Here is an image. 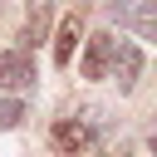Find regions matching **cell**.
<instances>
[{
  "label": "cell",
  "instance_id": "cell-6",
  "mask_svg": "<svg viewBox=\"0 0 157 157\" xmlns=\"http://www.w3.org/2000/svg\"><path fill=\"white\" fill-rule=\"evenodd\" d=\"M78 34H83V20H78V15H64V25H59V39H54V64H69V59H74V44H78Z\"/></svg>",
  "mask_w": 157,
  "mask_h": 157
},
{
  "label": "cell",
  "instance_id": "cell-4",
  "mask_svg": "<svg viewBox=\"0 0 157 157\" xmlns=\"http://www.w3.org/2000/svg\"><path fill=\"white\" fill-rule=\"evenodd\" d=\"M113 49H118V39H113V34H88V54H83V78H108Z\"/></svg>",
  "mask_w": 157,
  "mask_h": 157
},
{
  "label": "cell",
  "instance_id": "cell-1",
  "mask_svg": "<svg viewBox=\"0 0 157 157\" xmlns=\"http://www.w3.org/2000/svg\"><path fill=\"white\" fill-rule=\"evenodd\" d=\"M29 83H34L29 54H25V49H5V54H0V88H5V93H25Z\"/></svg>",
  "mask_w": 157,
  "mask_h": 157
},
{
  "label": "cell",
  "instance_id": "cell-8",
  "mask_svg": "<svg viewBox=\"0 0 157 157\" xmlns=\"http://www.w3.org/2000/svg\"><path fill=\"white\" fill-rule=\"evenodd\" d=\"M20 123H25V103L20 98H5L0 103V128H20Z\"/></svg>",
  "mask_w": 157,
  "mask_h": 157
},
{
  "label": "cell",
  "instance_id": "cell-3",
  "mask_svg": "<svg viewBox=\"0 0 157 157\" xmlns=\"http://www.w3.org/2000/svg\"><path fill=\"white\" fill-rule=\"evenodd\" d=\"M108 15H113L118 25H132L142 39H157V10H152V0H137L132 10H123V5H108Z\"/></svg>",
  "mask_w": 157,
  "mask_h": 157
},
{
  "label": "cell",
  "instance_id": "cell-7",
  "mask_svg": "<svg viewBox=\"0 0 157 157\" xmlns=\"http://www.w3.org/2000/svg\"><path fill=\"white\" fill-rule=\"evenodd\" d=\"M44 15H49V5L39 0V5H34V15H29V25H25V34H20L25 44H39V39H44Z\"/></svg>",
  "mask_w": 157,
  "mask_h": 157
},
{
  "label": "cell",
  "instance_id": "cell-2",
  "mask_svg": "<svg viewBox=\"0 0 157 157\" xmlns=\"http://www.w3.org/2000/svg\"><path fill=\"white\" fill-rule=\"evenodd\" d=\"M137 74H142V49H137V44H118V49H113L118 93H132V88H137Z\"/></svg>",
  "mask_w": 157,
  "mask_h": 157
},
{
  "label": "cell",
  "instance_id": "cell-5",
  "mask_svg": "<svg viewBox=\"0 0 157 157\" xmlns=\"http://www.w3.org/2000/svg\"><path fill=\"white\" fill-rule=\"evenodd\" d=\"M88 142H93V128H88V123H74V118L54 123V147H64V152H83Z\"/></svg>",
  "mask_w": 157,
  "mask_h": 157
}]
</instances>
